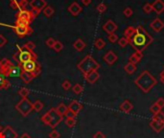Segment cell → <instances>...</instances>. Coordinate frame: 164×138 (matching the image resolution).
<instances>
[{"mask_svg": "<svg viewBox=\"0 0 164 138\" xmlns=\"http://www.w3.org/2000/svg\"><path fill=\"white\" fill-rule=\"evenodd\" d=\"M153 41H154L153 37L142 26L139 25L135 28V34L129 40V44H131L132 47L135 49V51L143 52Z\"/></svg>", "mask_w": 164, "mask_h": 138, "instance_id": "cell-1", "label": "cell"}, {"mask_svg": "<svg viewBox=\"0 0 164 138\" xmlns=\"http://www.w3.org/2000/svg\"><path fill=\"white\" fill-rule=\"evenodd\" d=\"M134 84L144 93H148L157 85V80L149 71L145 70L137 77V79L134 81Z\"/></svg>", "mask_w": 164, "mask_h": 138, "instance_id": "cell-2", "label": "cell"}, {"mask_svg": "<svg viewBox=\"0 0 164 138\" xmlns=\"http://www.w3.org/2000/svg\"><path fill=\"white\" fill-rule=\"evenodd\" d=\"M16 46H18V52L14 54L13 58L15 62H18V64L21 65L30 59H38V55L33 50H30V49L26 48L24 45L23 46L16 45Z\"/></svg>", "mask_w": 164, "mask_h": 138, "instance_id": "cell-3", "label": "cell"}, {"mask_svg": "<svg viewBox=\"0 0 164 138\" xmlns=\"http://www.w3.org/2000/svg\"><path fill=\"white\" fill-rule=\"evenodd\" d=\"M78 69L83 73L84 77L93 70H98L100 68V64L96 62V59L92 58V56L87 55L84 57L77 65Z\"/></svg>", "mask_w": 164, "mask_h": 138, "instance_id": "cell-4", "label": "cell"}, {"mask_svg": "<svg viewBox=\"0 0 164 138\" xmlns=\"http://www.w3.org/2000/svg\"><path fill=\"white\" fill-rule=\"evenodd\" d=\"M64 120V116L60 115L56 108H51L49 109L48 111L42 115L41 117V121L49 127H51L52 129H55L61 121Z\"/></svg>", "mask_w": 164, "mask_h": 138, "instance_id": "cell-5", "label": "cell"}, {"mask_svg": "<svg viewBox=\"0 0 164 138\" xmlns=\"http://www.w3.org/2000/svg\"><path fill=\"white\" fill-rule=\"evenodd\" d=\"M21 66L24 72L29 73L33 78H37L41 73V66L37 62V59L28 60L23 64H21Z\"/></svg>", "mask_w": 164, "mask_h": 138, "instance_id": "cell-6", "label": "cell"}, {"mask_svg": "<svg viewBox=\"0 0 164 138\" xmlns=\"http://www.w3.org/2000/svg\"><path fill=\"white\" fill-rule=\"evenodd\" d=\"M34 20L33 16L31 14L30 11L26 9L19 10L16 14V20L15 24H20V25H30L31 22Z\"/></svg>", "mask_w": 164, "mask_h": 138, "instance_id": "cell-7", "label": "cell"}, {"mask_svg": "<svg viewBox=\"0 0 164 138\" xmlns=\"http://www.w3.org/2000/svg\"><path fill=\"white\" fill-rule=\"evenodd\" d=\"M16 110L23 116H28L33 110V103L27 98H22L21 100L16 104L15 106Z\"/></svg>", "mask_w": 164, "mask_h": 138, "instance_id": "cell-8", "label": "cell"}, {"mask_svg": "<svg viewBox=\"0 0 164 138\" xmlns=\"http://www.w3.org/2000/svg\"><path fill=\"white\" fill-rule=\"evenodd\" d=\"M0 25H3V26H6V27H10L12 28L15 33L18 37H23L25 36H29L33 33V29L30 27V25H20V24H15V25H6V24H2L0 23Z\"/></svg>", "mask_w": 164, "mask_h": 138, "instance_id": "cell-9", "label": "cell"}, {"mask_svg": "<svg viewBox=\"0 0 164 138\" xmlns=\"http://www.w3.org/2000/svg\"><path fill=\"white\" fill-rule=\"evenodd\" d=\"M16 131L11 126H6L0 131V138H18Z\"/></svg>", "mask_w": 164, "mask_h": 138, "instance_id": "cell-10", "label": "cell"}, {"mask_svg": "<svg viewBox=\"0 0 164 138\" xmlns=\"http://www.w3.org/2000/svg\"><path fill=\"white\" fill-rule=\"evenodd\" d=\"M0 63H1L2 74H4L6 77H9L11 71H12V69L15 66V64L12 62H10V60L8 59H6V58L3 59L2 60H0Z\"/></svg>", "mask_w": 164, "mask_h": 138, "instance_id": "cell-11", "label": "cell"}, {"mask_svg": "<svg viewBox=\"0 0 164 138\" xmlns=\"http://www.w3.org/2000/svg\"><path fill=\"white\" fill-rule=\"evenodd\" d=\"M28 4V0H10V7L13 10L25 9Z\"/></svg>", "mask_w": 164, "mask_h": 138, "instance_id": "cell-12", "label": "cell"}, {"mask_svg": "<svg viewBox=\"0 0 164 138\" xmlns=\"http://www.w3.org/2000/svg\"><path fill=\"white\" fill-rule=\"evenodd\" d=\"M103 30L107 33V35L113 34V33L117 30V25L114 23V21L110 19L103 25Z\"/></svg>", "mask_w": 164, "mask_h": 138, "instance_id": "cell-13", "label": "cell"}, {"mask_svg": "<svg viewBox=\"0 0 164 138\" xmlns=\"http://www.w3.org/2000/svg\"><path fill=\"white\" fill-rule=\"evenodd\" d=\"M29 4L32 9L41 11V12L47 6V3L45 0H31V2Z\"/></svg>", "mask_w": 164, "mask_h": 138, "instance_id": "cell-14", "label": "cell"}, {"mask_svg": "<svg viewBox=\"0 0 164 138\" xmlns=\"http://www.w3.org/2000/svg\"><path fill=\"white\" fill-rule=\"evenodd\" d=\"M99 77H100V74L98 73V71L97 70H93V71H91V72H89L88 74H87L86 76L84 77V78L87 80V82L93 85L99 80Z\"/></svg>", "mask_w": 164, "mask_h": 138, "instance_id": "cell-15", "label": "cell"}, {"mask_svg": "<svg viewBox=\"0 0 164 138\" xmlns=\"http://www.w3.org/2000/svg\"><path fill=\"white\" fill-rule=\"evenodd\" d=\"M150 27L154 30L155 32H160L164 28V22L160 18H156L154 19L150 24Z\"/></svg>", "mask_w": 164, "mask_h": 138, "instance_id": "cell-16", "label": "cell"}, {"mask_svg": "<svg viewBox=\"0 0 164 138\" xmlns=\"http://www.w3.org/2000/svg\"><path fill=\"white\" fill-rule=\"evenodd\" d=\"M104 60L109 64V65H112L114 64L115 62L117 60V56L116 54L113 51H109L105 56H104Z\"/></svg>", "mask_w": 164, "mask_h": 138, "instance_id": "cell-17", "label": "cell"}, {"mask_svg": "<svg viewBox=\"0 0 164 138\" xmlns=\"http://www.w3.org/2000/svg\"><path fill=\"white\" fill-rule=\"evenodd\" d=\"M150 127L153 129V130L156 132H160L164 129V122H160V121L156 120H151L149 123Z\"/></svg>", "mask_w": 164, "mask_h": 138, "instance_id": "cell-18", "label": "cell"}, {"mask_svg": "<svg viewBox=\"0 0 164 138\" xmlns=\"http://www.w3.org/2000/svg\"><path fill=\"white\" fill-rule=\"evenodd\" d=\"M143 58V53L140 51H135L131 57L129 58V63H133L136 65L137 63H140V60Z\"/></svg>", "mask_w": 164, "mask_h": 138, "instance_id": "cell-19", "label": "cell"}, {"mask_svg": "<svg viewBox=\"0 0 164 138\" xmlns=\"http://www.w3.org/2000/svg\"><path fill=\"white\" fill-rule=\"evenodd\" d=\"M68 109L71 110L72 112H74L76 115H78V113L83 109V104L81 103H79L78 101H72L69 104Z\"/></svg>", "mask_w": 164, "mask_h": 138, "instance_id": "cell-20", "label": "cell"}, {"mask_svg": "<svg viewBox=\"0 0 164 138\" xmlns=\"http://www.w3.org/2000/svg\"><path fill=\"white\" fill-rule=\"evenodd\" d=\"M68 12L72 14V15H74V16H77L79 14H80L81 12H82V10H83V8L79 5L77 2H73L70 6L68 7Z\"/></svg>", "mask_w": 164, "mask_h": 138, "instance_id": "cell-21", "label": "cell"}, {"mask_svg": "<svg viewBox=\"0 0 164 138\" xmlns=\"http://www.w3.org/2000/svg\"><path fill=\"white\" fill-rule=\"evenodd\" d=\"M152 7H153V11H155L157 14H160L164 11V2L162 0H156V1L152 4Z\"/></svg>", "mask_w": 164, "mask_h": 138, "instance_id": "cell-22", "label": "cell"}, {"mask_svg": "<svg viewBox=\"0 0 164 138\" xmlns=\"http://www.w3.org/2000/svg\"><path fill=\"white\" fill-rule=\"evenodd\" d=\"M133 104L130 102V100H125L119 106V109L121 110V111L126 112V113L131 112L133 110Z\"/></svg>", "mask_w": 164, "mask_h": 138, "instance_id": "cell-23", "label": "cell"}, {"mask_svg": "<svg viewBox=\"0 0 164 138\" xmlns=\"http://www.w3.org/2000/svg\"><path fill=\"white\" fill-rule=\"evenodd\" d=\"M22 72H23V69H22V66L20 64L15 65L12 71H11L9 77H20Z\"/></svg>", "mask_w": 164, "mask_h": 138, "instance_id": "cell-24", "label": "cell"}, {"mask_svg": "<svg viewBox=\"0 0 164 138\" xmlns=\"http://www.w3.org/2000/svg\"><path fill=\"white\" fill-rule=\"evenodd\" d=\"M86 46H87L86 42H84L83 40H81V38H78V40L73 43V47H74L75 50H77L79 52L83 51L84 49L86 48Z\"/></svg>", "mask_w": 164, "mask_h": 138, "instance_id": "cell-25", "label": "cell"}, {"mask_svg": "<svg viewBox=\"0 0 164 138\" xmlns=\"http://www.w3.org/2000/svg\"><path fill=\"white\" fill-rule=\"evenodd\" d=\"M10 87V82L7 80L6 76L0 73V89H7Z\"/></svg>", "mask_w": 164, "mask_h": 138, "instance_id": "cell-26", "label": "cell"}, {"mask_svg": "<svg viewBox=\"0 0 164 138\" xmlns=\"http://www.w3.org/2000/svg\"><path fill=\"white\" fill-rule=\"evenodd\" d=\"M134 34H135V28L133 26H129L128 28L124 31V37H126L128 40H130L134 36Z\"/></svg>", "mask_w": 164, "mask_h": 138, "instance_id": "cell-27", "label": "cell"}, {"mask_svg": "<svg viewBox=\"0 0 164 138\" xmlns=\"http://www.w3.org/2000/svg\"><path fill=\"white\" fill-rule=\"evenodd\" d=\"M56 110H57V112L61 115V116H64V114L66 113V111L68 110V107L65 106V104L64 103H61L58 104V107L57 108H55Z\"/></svg>", "mask_w": 164, "mask_h": 138, "instance_id": "cell-28", "label": "cell"}, {"mask_svg": "<svg viewBox=\"0 0 164 138\" xmlns=\"http://www.w3.org/2000/svg\"><path fill=\"white\" fill-rule=\"evenodd\" d=\"M124 70H125L128 74L132 75L135 72V70H136V65L133 63H128L125 66H124Z\"/></svg>", "mask_w": 164, "mask_h": 138, "instance_id": "cell-29", "label": "cell"}, {"mask_svg": "<svg viewBox=\"0 0 164 138\" xmlns=\"http://www.w3.org/2000/svg\"><path fill=\"white\" fill-rule=\"evenodd\" d=\"M94 46L96 49H98V50H102V49H104L105 46H106V42L105 40H103V38H97L95 41H94Z\"/></svg>", "mask_w": 164, "mask_h": 138, "instance_id": "cell-30", "label": "cell"}, {"mask_svg": "<svg viewBox=\"0 0 164 138\" xmlns=\"http://www.w3.org/2000/svg\"><path fill=\"white\" fill-rule=\"evenodd\" d=\"M42 13H43V14H44L45 16H46V18H51V16L54 14L55 10H54L53 7L48 6V5H47V6L42 10Z\"/></svg>", "mask_w": 164, "mask_h": 138, "instance_id": "cell-31", "label": "cell"}, {"mask_svg": "<svg viewBox=\"0 0 164 138\" xmlns=\"http://www.w3.org/2000/svg\"><path fill=\"white\" fill-rule=\"evenodd\" d=\"M20 78H21V80L23 81L24 82H26V84H29V82H31L32 81H33V77L29 74V73H27V72H22L21 73V76H20Z\"/></svg>", "mask_w": 164, "mask_h": 138, "instance_id": "cell-32", "label": "cell"}, {"mask_svg": "<svg viewBox=\"0 0 164 138\" xmlns=\"http://www.w3.org/2000/svg\"><path fill=\"white\" fill-rule=\"evenodd\" d=\"M43 108V104L41 101H39V100H37L36 102H34L33 103V109L34 110H36V111H41V110Z\"/></svg>", "mask_w": 164, "mask_h": 138, "instance_id": "cell-33", "label": "cell"}, {"mask_svg": "<svg viewBox=\"0 0 164 138\" xmlns=\"http://www.w3.org/2000/svg\"><path fill=\"white\" fill-rule=\"evenodd\" d=\"M29 93H30V90L26 87H21L18 90V94L21 98H27L28 95H29Z\"/></svg>", "mask_w": 164, "mask_h": 138, "instance_id": "cell-34", "label": "cell"}, {"mask_svg": "<svg viewBox=\"0 0 164 138\" xmlns=\"http://www.w3.org/2000/svg\"><path fill=\"white\" fill-rule=\"evenodd\" d=\"M72 90H73V92H74L76 95H79V94H81V93L83 92L84 87L80 84H76V85H74V86L72 87Z\"/></svg>", "mask_w": 164, "mask_h": 138, "instance_id": "cell-35", "label": "cell"}, {"mask_svg": "<svg viewBox=\"0 0 164 138\" xmlns=\"http://www.w3.org/2000/svg\"><path fill=\"white\" fill-rule=\"evenodd\" d=\"M152 119L156 120V121H160V122H164V112H162V110H161V111L157 112L156 114H154Z\"/></svg>", "mask_w": 164, "mask_h": 138, "instance_id": "cell-36", "label": "cell"}, {"mask_svg": "<svg viewBox=\"0 0 164 138\" xmlns=\"http://www.w3.org/2000/svg\"><path fill=\"white\" fill-rule=\"evenodd\" d=\"M64 123L65 125L68 127V128H73L75 125H76V118H66L64 120Z\"/></svg>", "mask_w": 164, "mask_h": 138, "instance_id": "cell-37", "label": "cell"}, {"mask_svg": "<svg viewBox=\"0 0 164 138\" xmlns=\"http://www.w3.org/2000/svg\"><path fill=\"white\" fill-rule=\"evenodd\" d=\"M53 49H54L56 52H61V51L64 49V44L61 43V41H59V40H56Z\"/></svg>", "mask_w": 164, "mask_h": 138, "instance_id": "cell-38", "label": "cell"}, {"mask_svg": "<svg viewBox=\"0 0 164 138\" xmlns=\"http://www.w3.org/2000/svg\"><path fill=\"white\" fill-rule=\"evenodd\" d=\"M118 44H119V46L121 47V48H124V47H126L128 44H129V40H127L126 37H121V38H119V40H118Z\"/></svg>", "mask_w": 164, "mask_h": 138, "instance_id": "cell-39", "label": "cell"}, {"mask_svg": "<svg viewBox=\"0 0 164 138\" xmlns=\"http://www.w3.org/2000/svg\"><path fill=\"white\" fill-rule=\"evenodd\" d=\"M150 110H151V112L153 113V114H156L157 112H159V111H161V108H158L156 104V103H154L151 106V108H150Z\"/></svg>", "mask_w": 164, "mask_h": 138, "instance_id": "cell-40", "label": "cell"}, {"mask_svg": "<svg viewBox=\"0 0 164 138\" xmlns=\"http://www.w3.org/2000/svg\"><path fill=\"white\" fill-rule=\"evenodd\" d=\"M107 40H109L110 42L114 43V42H116V41L118 40V36L113 33V34H110V35L107 36Z\"/></svg>", "mask_w": 164, "mask_h": 138, "instance_id": "cell-41", "label": "cell"}, {"mask_svg": "<svg viewBox=\"0 0 164 138\" xmlns=\"http://www.w3.org/2000/svg\"><path fill=\"white\" fill-rule=\"evenodd\" d=\"M143 11L146 14H150L152 11H153V7H152V4L150 3H146L144 6H143Z\"/></svg>", "mask_w": 164, "mask_h": 138, "instance_id": "cell-42", "label": "cell"}, {"mask_svg": "<svg viewBox=\"0 0 164 138\" xmlns=\"http://www.w3.org/2000/svg\"><path fill=\"white\" fill-rule=\"evenodd\" d=\"M61 86H63V88H64V90H69L70 88H71V82H70V81H68V80L64 81Z\"/></svg>", "mask_w": 164, "mask_h": 138, "instance_id": "cell-43", "label": "cell"}, {"mask_svg": "<svg viewBox=\"0 0 164 138\" xmlns=\"http://www.w3.org/2000/svg\"><path fill=\"white\" fill-rule=\"evenodd\" d=\"M156 106L159 108H164V98H162V97H160V98H158L157 100H156Z\"/></svg>", "mask_w": 164, "mask_h": 138, "instance_id": "cell-44", "label": "cell"}, {"mask_svg": "<svg viewBox=\"0 0 164 138\" xmlns=\"http://www.w3.org/2000/svg\"><path fill=\"white\" fill-rule=\"evenodd\" d=\"M24 46L28 49H30V50H35V48H36V44L34 43L33 41H28L24 44Z\"/></svg>", "mask_w": 164, "mask_h": 138, "instance_id": "cell-45", "label": "cell"}, {"mask_svg": "<svg viewBox=\"0 0 164 138\" xmlns=\"http://www.w3.org/2000/svg\"><path fill=\"white\" fill-rule=\"evenodd\" d=\"M97 11H98L100 14L105 13L106 11H107V6H106L104 3H101V4H99L98 6H97Z\"/></svg>", "mask_w": 164, "mask_h": 138, "instance_id": "cell-46", "label": "cell"}, {"mask_svg": "<svg viewBox=\"0 0 164 138\" xmlns=\"http://www.w3.org/2000/svg\"><path fill=\"white\" fill-rule=\"evenodd\" d=\"M123 14H124V15L126 16V18H130V16L133 15V10L130 8V7H127L125 10H124Z\"/></svg>", "mask_w": 164, "mask_h": 138, "instance_id": "cell-47", "label": "cell"}, {"mask_svg": "<svg viewBox=\"0 0 164 138\" xmlns=\"http://www.w3.org/2000/svg\"><path fill=\"white\" fill-rule=\"evenodd\" d=\"M55 42H56V40H55V38H53V37H49L48 40H46V45L48 46V47H50V48H53L54 47V44H55Z\"/></svg>", "mask_w": 164, "mask_h": 138, "instance_id": "cell-48", "label": "cell"}, {"mask_svg": "<svg viewBox=\"0 0 164 138\" xmlns=\"http://www.w3.org/2000/svg\"><path fill=\"white\" fill-rule=\"evenodd\" d=\"M49 137L50 138H60V132L58 130H54L49 133Z\"/></svg>", "mask_w": 164, "mask_h": 138, "instance_id": "cell-49", "label": "cell"}, {"mask_svg": "<svg viewBox=\"0 0 164 138\" xmlns=\"http://www.w3.org/2000/svg\"><path fill=\"white\" fill-rule=\"evenodd\" d=\"M64 116L66 117V118H76V116H77V115L74 113V112H72L71 111V110H67V111H66V113L64 114Z\"/></svg>", "mask_w": 164, "mask_h": 138, "instance_id": "cell-50", "label": "cell"}, {"mask_svg": "<svg viewBox=\"0 0 164 138\" xmlns=\"http://www.w3.org/2000/svg\"><path fill=\"white\" fill-rule=\"evenodd\" d=\"M6 43H7V38L5 37L3 35L0 34V48L3 47Z\"/></svg>", "mask_w": 164, "mask_h": 138, "instance_id": "cell-51", "label": "cell"}, {"mask_svg": "<svg viewBox=\"0 0 164 138\" xmlns=\"http://www.w3.org/2000/svg\"><path fill=\"white\" fill-rule=\"evenodd\" d=\"M93 138H106V135L102 131H97L93 134Z\"/></svg>", "mask_w": 164, "mask_h": 138, "instance_id": "cell-52", "label": "cell"}, {"mask_svg": "<svg viewBox=\"0 0 164 138\" xmlns=\"http://www.w3.org/2000/svg\"><path fill=\"white\" fill-rule=\"evenodd\" d=\"M30 12H31V14H32V16H33V18H34V19H35V18H37V16H38L39 14H41V11L34 10V9H32V10L30 11Z\"/></svg>", "mask_w": 164, "mask_h": 138, "instance_id": "cell-53", "label": "cell"}, {"mask_svg": "<svg viewBox=\"0 0 164 138\" xmlns=\"http://www.w3.org/2000/svg\"><path fill=\"white\" fill-rule=\"evenodd\" d=\"M159 79H160V82L164 85V70L160 72V74H159Z\"/></svg>", "mask_w": 164, "mask_h": 138, "instance_id": "cell-54", "label": "cell"}, {"mask_svg": "<svg viewBox=\"0 0 164 138\" xmlns=\"http://www.w3.org/2000/svg\"><path fill=\"white\" fill-rule=\"evenodd\" d=\"M82 3L84 6H88V5L91 3V0H82Z\"/></svg>", "mask_w": 164, "mask_h": 138, "instance_id": "cell-55", "label": "cell"}, {"mask_svg": "<svg viewBox=\"0 0 164 138\" xmlns=\"http://www.w3.org/2000/svg\"><path fill=\"white\" fill-rule=\"evenodd\" d=\"M20 138H31V136L25 132V133H22V134L20 135Z\"/></svg>", "mask_w": 164, "mask_h": 138, "instance_id": "cell-56", "label": "cell"}, {"mask_svg": "<svg viewBox=\"0 0 164 138\" xmlns=\"http://www.w3.org/2000/svg\"><path fill=\"white\" fill-rule=\"evenodd\" d=\"M0 73H2V69H1V63H0Z\"/></svg>", "mask_w": 164, "mask_h": 138, "instance_id": "cell-57", "label": "cell"}, {"mask_svg": "<svg viewBox=\"0 0 164 138\" xmlns=\"http://www.w3.org/2000/svg\"><path fill=\"white\" fill-rule=\"evenodd\" d=\"M2 130V127H1V125H0V131Z\"/></svg>", "mask_w": 164, "mask_h": 138, "instance_id": "cell-58", "label": "cell"}]
</instances>
